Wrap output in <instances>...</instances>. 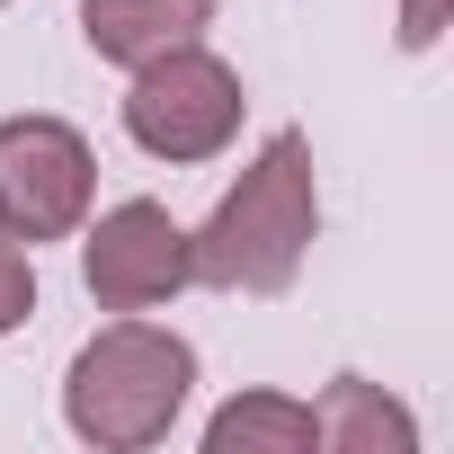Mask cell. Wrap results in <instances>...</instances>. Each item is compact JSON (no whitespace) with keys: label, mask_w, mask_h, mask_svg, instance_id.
Returning a JSON list of instances; mask_svg holds the SVG:
<instances>
[{"label":"cell","mask_w":454,"mask_h":454,"mask_svg":"<svg viewBox=\"0 0 454 454\" xmlns=\"http://www.w3.org/2000/svg\"><path fill=\"white\" fill-rule=\"evenodd\" d=\"M321 232V187H312V143L286 125L259 143L241 187H223L205 232H187V277L214 294H286L303 277V250Z\"/></svg>","instance_id":"1"},{"label":"cell","mask_w":454,"mask_h":454,"mask_svg":"<svg viewBox=\"0 0 454 454\" xmlns=\"http://www.w3.org/2000/svg\"><path fill=\"white\" fill-rule=\"evenodd\" d=\"M187 392H196V348L178 330L116 321V330H98L72 356L63 419H72V436H90L107 454H134V445H160L169 436V419L187 410Z\"/></svg>","instance_id":"2"},{"label":"cell","mask_w":454,"mask_h":454,"mask_svg":"<svg viewBox=\"0 0 454 454\" xmlns=\"http://www.w3.org/2000/svg\"><path fill=\"white\" fill-rule=\"evenodd\" d=\"M125 134L152 160H214L241 134V72L205 54V45H169L134 72L125 90Z\"/></svg>","instance_id":"3"},{"label":"cell","mask_w":454,"mask_h":454,"mask_svg":"<svg viewBox=\"0 0 454 454\" xmlns=\"http://www.w3.org/2000/svg\"><path fill=\"white\" fill-rule=\"evenodd\" d=\"M98 160L63 116H10L0 125V232L10 241H63L90 223Z\"/></svg>","instance_id":"4"},{"label":"cell","mask_w":454,"mask_h":454,"mask_svg":"<svg viewBox=\"0 0 454 454\" xmlns=\"http://www.w3.org/2000/svg\"><path fill=\"white\" fill-rule=\"evenodd\" d=\"M81 277H90L98 312H152L178 286H196L187 277V232L169 223V205H152V196H125V205L98 214V232L81 241Z\"/></svg>","instance_id":"5"},{"label":"cell","mask_w":454,"mask_h":454,"mask_svg":"<svg viewBox=\"0 0 454 454\" xmlns=\"http://www.w3.org/2000/svg\"><path fill=\"white\" fill-rule=\"evenodd\" d=\"M205 27H214V0H90L81 10L90 54L116 72H143L169 45H205Z\"/></svg>","instance_id":"6"},{"label":"cell","mask_w":454,"mask_h":454,"mask_svg":"<svg viewBox=\"0 0 454 454\" xmlns=\"http://www.w3.org/2000/svg\"><path fill=\"white\" fill-rule=\"evenodd\" d=\"M312 445H321V419L286 392H241L205 427V454H312Z\"/></svg>","instance_id":"7"},{"label":"cell","mask_w":454,"mask_h":454,"mask_svg":"<svg viewBox=\"0 0 454 454\" xmlns=\"http://www.w3.org/2000/svg\"><path fill=\"white\" fill-rule=\"evenodd\" d=\"M312 419H321V445H339V454H410L419 445V419L401 401H383L365 374H339Z\"/></svg>","instance_id":"8"},{"label":"cell","mask_w":454,"mask_h":454,"mask_svg":"<svg viewBox=\"0 0 454 454\" xmlns=\"http://www.w3.org/2000/svg\"><path fill=\"white\" fill-rule=\"evenodd\" d=\"M27 312H36V268H27V250L10 232H0V339H10Z\"/></svg>","instance_id":"9"},{"label":"cell","mask_w":454,"mask_h":454,"mask_svg":"<svg viewBox=\"0 0 454 454\" xmlns=\"http://www.w3.org/2000/svg\"><path fill=\"white\" fill-rule=\"evenodd\" d=\"M445 10H454V0H401V45H410V54H427V45H436V27H445Z\"/></svg>","instance_id":"10"}]
</instances>
